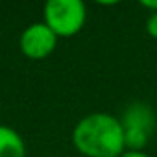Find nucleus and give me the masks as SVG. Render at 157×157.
<instances>
[{
    "instance_id": "obj_8",
    "label": "nucleus",
    "mask_w": 157,
    "mask_h": 157,
    "mask_svg": "<svg viewBox=\"0 0 157 157\" xmlns=\"http://www.w3.org/2000/svg\"><path fill=\"white\" fill-rule=\"evenodd\" d=\"M142 6H144V8H150V10H153V13L157 11V2H153V0H144V2H142Z\"/></svg>"
},
{
    "instance_id": "obj_1",
    "label": "nucleus",
    "mask_w": 157,
    "mask_h": 157,
    "mask_svg": "<svg viewBox=\"0 0 157 157\" xmlns=\"http://www.w3.org/2000/svg\"><path fill=\"white\" fill-rule=\"evenodd\" d=\"M72 142L87 157H120L126 151L120 118L107 113H91L76 124Z\"/></svg>"
},
{
    "instance_id": "obj_7",
    "label": "nucleus",
    "mask_w": 157,
    "mask_h": 157,
    "mask_svg": "<svg viewBox=\"0 0 157 157\" xmlns=\"http://www.w3.org/2000/svg\"><path fill=\"white\" fill-rule=\"evenodd\" d=\"M120 157H150L148 153H144V151H135V150H126Z\"/></svg>"
},
{
    "instance_id": "obj_4",
    "label": "nucleus",
    "mask_w": 157,
    "mask_h": 157,
    "mask_svg": "<svg viewBox=\"0 0 157 157\" xmlns=\"http://www.w3.org/2000/svg\"><path fill=\"white\" fill-rule=\"evenodd\" d=\"M57 35L44 24L33 22L21 35V50L30 59H44L56 48Z\"/></svg>"
},
{
    "instance_id": "obj_6",
    "label": "nucleus",
    "mask_w": 157,
    "mask_h": 157,
    "mask_svg": "<svg viewBox=\"0 0 157 157\" xmlns=\"http://www.w3.org/2000/svg\"><path fill=\"white\" fill-rule=\"evenodd\" d=\"M146 30H148V33H150L151 37H155V39H157V11L150 15L148 22H146Z\"/></svg>"
},
{
    "instance_id": "obj_2",
    "label": "nucleus",
    "mask_w": 157,
    "mask_h": 157,
    "mask_svg": "<svg viewBox=\"0 0 157 157\" xmlns=\"http://www.w3.org/2000/svg\"><path fill=\"white\" fill-rule=\"evenodd\" d=\"M87 8L82 0H48L44 4V24L57 37L76 35L85 24Z\"/></svg>"
},
{
    "instance_id": "obj_5",
    "label": "nucleus",
    "mask_w": 157,
    "mask_h": 157,
    "mask_svg": "<svg viewBox=\"0 0 157 157\" xmlns=\"http://www.w3.org/2000/svg\"><path fill=\"white\" fill-rule=\"evenodd\" d=\"M0 157H26L22 137L8 126H0Z\"/></svg>"
},
{
    "instance_id": "obj_3",
    "label": "nucleus",
    "mask_w": 157,
    "mask_h": 157,
    "mask_svg": "<svg viewBox=\"0 0 157 157\" xmlns=\"http://www.w3.org/2000/svg\"><path fill=\"white\" fill-rule=\"evenodd\" d=\"M122 129H124V142L128 150L142 151V148L148 144L151 131L155 128V115L151 107L144 102H133L128 105L120 118Z\"/></svg>"
}]
</instances>
